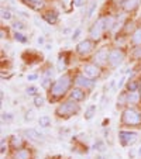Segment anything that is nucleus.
<instances>
[{"instance_id": "obj_1", "label": "nucleus", "mask_w": 141, "mask_h": 159, "mask_svg": "<svg viewBox=\"0 0 141 159\" xmlns=\"http://www.w3.org/2000/svg\"><path fill=\"white\" fill-rule=\"evenodd\" d=\"M71 83H72L71 76H69L68 73H65V75H62L58 80L54 82V84L51 86V93L54 94L55 97L63 96V94L68 92L69 87H71Z\"/></svg>"}, {"instance_id": "obj_2", "label": "nucleus", "mask_w": 141, "mask_h": 159, "mask_svg": "<svg viewBox=\"0 0 141 159\" xmlns=\"http://www.w3.org/2000/svg\"><path fill=\"white\" fill-rule=\"evenodd\" d=\"M79 111V104L75 100H68V102H63L62 104L58 106L57 108V114L59 117H69V116H73Z\"/></svg>"}, {"instance_id": "obj_3", "label": "nucleus", "mask_w": 141, "mask_h": 159, "mask_svg": "<svg viewBox=\"0 0 141 159\" xmlns=\"http://www.w3.org/2000/svg\"><path fill=\"white\" fill-rule=\"evenodd\" d=\"M121 121L127 125H140L141 124V114L133 108H126L121 116Z\"/></svg>"}, {"instance_id": "obj_4", "label": "nucleus", "mask_w": 141, "mask_h": 159, "mask_svg": "<svg viewBox=\"0 0 141 159\" xmlns=\"http://www.w3.org/2000/svg\"><path fill=\"white\" fill-rule=\"evenodd\" d=\"M124 61V52L121 49L116 48V49H111L109 52V57H107V62L111 68H119V66L123 63Z\"/></svg>"}, {"instance_id": "obj_5", "label": "nucleus", "mask_w": 141, "mask_h": 159, "mask_svg": "<svg viewBox=\"0 0 141 159\" xmlns=\"http://www.w3.org/2000/svg\"><path fill=\"white\" fill-rule=\"evenodd\" d=\"M119 139L123 147H130L137 141V132L134 131H119Z\"/></svg>"}, {"instance_id": "obj_6", "label": "nucleus", "mask_w": 141, "mask_h": 159, "mask_svg": "<svg viewBox=\"0 0 141 159\" xmlns=\"http://www.w3.org/2000/svg\"><path fill=\"white\" fill-rule=\"evenodd\" d=\"M105 30H106V18L102 17L93 24L92 28H90V37H92L93 39L100 38V35H102V33Z\"/></svg>"}, {"instance_id": "obj_7", "label": "nucleus", "mask_w": 141, "mask_h": 159, "mask_svg": "<svg viewBox=\"0 0 141 159\" xmlns=\"http://www.w3.org/2000/svg\"><path fill=\"white\" fill-rule=\"evenodd\" d=\"M82 72L89 79H96L97 76L100 75V69L96 63H87V65H85L83 68H82Z\"/></svg>"}, {"instance_id": "obj_8", "label": "nucleus", "mask_w": 141, "mask_h": 159, "mask_svg": "<svg viewBox=\"0 0 141 159\" xmlns=\"http://www.w3.org/2000/svg\"><path fill=\"white\" fill-rule=\"evenodd\" d=\"M92 49H93V42L90 41V39H83V41H81L78 44V47H76V51L82 55L89 54Z\"/></svg>"}, {"instance_id": "obj_9", "label": "nucleus", "mask_w": 141, "mask_h": 159, "mask_svg": "<svg viewBox=\"0 0 141 159\" xmlns=\"http://www.w3.org/2000/svg\"><path fill=\"white\" fill-rule=\"evenodd\" d=\"M107 57H109L107 51H106V49H100V51L96 52V55H95L93 59H95L96 65H102V63H105L106 61H107Z\"/></svg>"}, {"instance_id": "obj_10", "label": "nucleus", "mask_w": 141, "mask_h": 159, "mask_svg": "<svg viewBox=\"0 0 141 159\" xmlns=\"http://www.w3.org/2000/svg\"><path fill=\"white\" fill-rule=\"evenodd\" d=\"M76 84L78 86H81V87H92L93 86V82H92V79H89V78H86L85 75H79V76H76Z\"/></svg>"}, {"instance_id": "obj_11", "label": "nucleus", "mask_w": 141, "mask_h": 159, "mask_svg": "<svg viewBox=\"0 0 141 159\" xmlns=\"http://www.w3.org/2000/svg\"><path fill=\"white\" fill-rule=\"evenodd\" d=\"M71 99L75 100V102H83V100L86 99V94H85V92L82 89L76 87V89H73L72 92H71Z\"/></svg>"}, {"instance_id": "obj_12", "label": "nucleus", "mask_w": 141, "mask_h": 159, "mask_svg": "<svg viewBox=\"0 0 141 159\" xmlns=\"http://www.w3.org/2000/svg\"><path fill=\"white\" fill-rule=\"evenodd\" d=\"M44 20L48 23V24H57L58 21V13L57 11H47L44 14Z\"/></svg>"}, {"instance_id": "obj_13", "label": "nucleus", "mask_w": 141, "mask_h": 159, "mask_svg": "<svg viewBox=\"0 0 141 159\" xmlns=\"http://www.w3.org/2000/svg\"><path fill=\"white\" fill-rule=\"evenodd\" d=\"M14 159H31V152L26 148H21V149L16 151Z\"/></svg>"}, {"instance_id": "obj_14", "label": "nucleus", "mask_w": 141, "mask_h": 159, "mask_svg": "<svg viewBox=\"0 0 141 159\" xmlns=\"http://www.w3.org/2000/svg\"><path fill=\"white\" fill-rule=\"evenodd\" d=\"M26 135H27L28 138H31V139H35V141L42 139V134H41V132H38L37 129H34V128L26 129Z\"/></svg>"}, {"instance_id": "obj_15", "label": "nucleus", "mask_w": 141, "mask_h": 159, "mask_svg": "<svg viewBox=\"0 0 141 159\" xmlns=\"http://www.w3.org/2000/svg\"><path fill=\"white\" fill-rule=\"evenodd\" d=\"M138 6V0H124L123 2V9L126 11H131Z\"/></svg>"}, {"instance_id": "obj_16", "label": "nucleus", "mask_w": 141, "mask_h": 159, "mask_svg": "<svg viewBox=\"0 0 141 159\" xmlns=\"http://www.w3.org/2000/svg\"><path fill=\"white\" fill-rule=\"evenodd\" d=\"M140 93L138 92H133V93H129L127 94V103H130V104H137L138 102H140Z\"/></svg>"}, {"instance_id": "obj_17", "label": "nucleus", "mask_w": 141, "mask_h": 159, "mask_svg": "<svg viewBox=\"0 0 141 159\" xmlns=\"http://www.w3.org/2000/svg\"><path fill=\"white\" fill-rule=\"evenodd\" d=\"M131 42L134 45H141V28H137V30L133 33L131 35Z\"/></svg>"}, {"instance_id": "obj_18", "label": "nucleus", "mask_w": 141, "mask_h": 159, "mask_svg": "<svg viewBox=\"0 0 141 159\" xmlns=\"http://www.w3.org/2000/svg\"><path fill=\"white\" fill-rule=\"evenodd\" d=\"M38 124L41 127H44V128H47V127L51 125V117H48V116H42V117L38 118Z\"/></svg>"}, {"instance_id": "obj_19", "label": "nucleus", "mask_w": 141, "mask_h": 159, "mask_svg": "<svg viewBox=\"0 0 141 159\" xmlns=\"http://www.w3.org/2000/svg\"><path fill=\"white\" fill-rule=\"evenodd\" d=\"M27 6L33 7V9H40V7H42V2L41 0H23Z\"/></svg>"}, {"instance_id": "obj_20", "label": "nucleus", "mask_w": 141, "mask_h": 159, "mask_svg": "<svg viewBox=\"0 0 141 159\" xmlns=\"http://www.w3.org/2000/svg\"><path fill=\"white\" fill-rule=\"evenodd\" d=\"M95 113H96V106H89V107H87V110L85 111V118H86V120L93 118Z\"/></svg>"}, {"instance_id": "obj_21", "label": "nucleus", "mask_w": 141, "mask_h": 159, "mask_svg": "<svg viewBox=\"0 0 141 159\" xmlns=\"http://www.w3.org/2000/svg\"><path fill=\"white\" fill-rule=\"evenodd\" d=\"M138 89H140V83H138V82L131 80V82H129V83H127V90H129V93L137 92Z\"/></svg>"}, {"instance_id": "obj_22", "label": "nucleus", "mask_w": 141, "mask_h": 159, "mask_svg": "<svg viewBox=\"0 0 141 159\" xmlns=\"http://www.w3.org/2000/svg\"><path fill=\"white\" fill-rule=\"evenodd\" d=\"M26 92H27L28 96H34V97L38 96V87H35V86H28Z\"/></svg>"}, {"instance_id": "obj_23", "label": "nucleus", "mask_w": 141, "mask_h": 159, "mask_svg": "<svg viewBox=\"0 0 141 159\" xmlns=\"http://www.w3.org/2000/svg\"><path fill=\"white\" fill-rule=\"evenodd\" d=\"M93 148L96 151H100V152H103V151L106 149V147H105V142L103 141H100V139H97L96 142H95V145H93Z\"/></svg>"}, {"instance_id": "obj_24", "label": "nucleus", "mask_w": 141, "mask_h": 159, "mask_svg": "<svg viewBox=\"0 0 141 159\" xmlns=\"http://www.w3.org/2000/svg\"><path fill=\"white\" fill-rule=\"evenodd\" d=\"M14 39H16V41H18V42H23V44H24V42H27V37H24V34L18 33V31L14 34Z\"/></svg>"}, {"instance_id": "obj_25", "label": "nucleus", "mask_w": 141, "mask_h": 159, "mask_svg": "<svg viewBox=\"0 0 141 159\" xmlns=\"http://www.w3.org/2000/svg\"><path fill=\"white\" fill-rule=\"evenodd\" d=\"M34 104H35V107H42L44 106V97L35 96L34 97Z\"/></svg>"}, {"instance_id": "obj_26", "label": "nucleus", "mask_w": 141, "mask_h": 159, "mask_svg": "<svg viewBox=\"0 0 141 159\" xmlns=\"http://www.w3.org/2000/svg\"><path fill=\"white\" fill-rule=\"evenodd\" d=\"M12 145L14 148H18L21 145V138H18V137H12Z\"/></svg>"}, {"instance_id": "obj_27", "label": "nucleus", "mask_w": 141, "mask_h": 159, "mask_svg": "<svg viewBox=\"0 0 141 159\" xmlns=\"http://www.w3.org/2000/svg\"><path fill=\"white\" fill-rule=\"evenodd\" d=\"M2 18H3V20H10V18H12V13H10L9 10L2 9Z\"/></svg>"}, {"instance_id": "obj_28", "label": "nucleus", "mask_w": 141, "mask_h": 159, "mask_svg": "<svg viewBox=\"0 0 141 159\" xmlns=\"http://www.w3.org/2000/svg\"><path fill=\"white\" fill-rule=\"evenodd\" d=\"M95 9H96V2H93V3L90 4L89 10H87V17H92V14H93V11H95Z\"/></svg>"}, {"instance_id": "obj_29", "label": "nucleus", "mask_w": 141, "mask_h": 159, "mask_svg": "<svg viewBox=\"0 0 141 159\" xmlns=\"http://www.w3.org/2000/svg\"><path fill=\"white\" fill-rule=\"evenodd\" d=\"M13 27H14L16 30H24V28H26V25L23 24V23H20V21H16L14 24H13Z\"/></svg>"}, {"instance_id": "obj_30", "label": "nucleus", "mask_w": 141, "mask_h": 159, "mask_svg": "<svg viewBox=\"0 0 141 159\" xmlns=\"http://www.w3.org/2000/svg\"><path fill=\"white\" fill-rule=\"evenodd\" d=\"M113 25V17H107L106 18V30H110Z\"/></svg>"}, {"instance_id": "obj_31", "label": "nucleus", "mask_w": 141, "mask_h": 159, "mask_svg": "<svg viewBox=\"0 0 141 159\" xmlns=\"http://www.w3.org/2000/svg\"><path fill=\"white\" fill-rule=\"evenodd\" d=\"M133 55H134L135 58H141V47H137V48H135V51L133 52Z\"/></svg>"}, {"instance_id": "obj_32", "label": "nucleus", "mask_w": 141, "mask_h": 159, "mask_svg": "<svg viewBox=\"0 0 141 159\" xmlns=\"http://www.w3.org/2000/svg\"><path fill=\"white\" fill-rule=\"evenodd\" d=\"M3 120L12 121L13 120V114H10V113H4V114H3Z\"/></svg>"}, {"instance_id": "obj_33", "label": "nucleus", "mask_w": 141, "mask_h": 159, "mask_svg": "<svg viewBox=\"0 0 141 159\" xmlns=\"http://www.w3.org/2000/svg\"><path fill=\"white\" fill-rule=\"evenodd\" d=\"M6 149H7V145L4 144V139H2V148H0V152L4 153L6 152Z\"/></svg>"}, {"instance_id": "obj_34", "label": "nucleus", "mask_w": 141, "mask_h": 159, "mask_svg": "<svg viewBox=\"0 0 141 159\" xmlns=\"http://www.w3.org/2000/svg\"><path fill=\"white\" fill-rule=\"evenodd\" d=\"M79 34H81V28H78V30H76L75 33L72 34V39H76V38H78V37H79Z\"/></svg>"}, {"instance_id": "obj_35", "label": "nucleus", "mask_w": 141, "mask_h": 159, "mask_svg": "<svg viewBox=\"0 0 141 159\" xmlns=\"http://www.w3.org/2000/svg\"><path fill=\"white\" fill-rule=\"evenodd\" d=\"M73 4H75L76 7H81L82 4H83V0H73Z\"/></svg>"}, {"instance_id": "obj_36", "label": "nucleus", "mask_w": 141, "mask_h": 159, "mask_svg": "<svg viewBox=\"0 0 141 159\" xmlns=\"http://www.w3.org/2000/svg\"><path fill=\"white\" fill-rule=\"evenodd\" d=\"M27 79H28V80H35V79H37V75H35V73H31V75L27 76Z\"/></svg>"}, {"instance_id": "obj_37", "label": "nucleus", "mask_w": 141, "mask_h": 159, "mask_svg": "<svg viewBox=\"0 0 141 159\" xmlns=\"http://www.w3.org/2000/svg\"><path fill=\"white\" fill-rule=\"evenodd\" d=\"M44 42V38H38V44H42Z\"/></svg>"}, {"instance_id": "obj_38", "label": "nucleus", "mask_w": 141, "mask_h": 159, "mask_svg": "<svg viewBox=\"0 0 141 159\" xmlns=\"http://www.w3.org/2000/svg\"><path fill=\"white\" fill-rule=\"evenodd\" d=\"M140 96H141V83H140Z\"/></svg>"}, {"instance_id": "obj_39", "label": "nucleus", "mask_w": 141, "mask_h": 159, "mask_svg": "<svg viewBox=\"0 0 141 159\" xmlns=\"http://www.w3.org/2000/svg\"><path fill=\"white\" fill-rule=\"evenodd\" d=\"M138 153H141V148H140V151H138Z\"/></svg>"}]
</instances>
